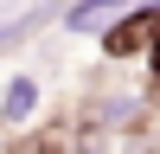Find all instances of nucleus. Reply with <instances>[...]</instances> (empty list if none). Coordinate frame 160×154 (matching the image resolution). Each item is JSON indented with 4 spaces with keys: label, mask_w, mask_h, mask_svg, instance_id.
Returning a JSON list of instances; mask_svg holds the SVG:
<instances>
[{
    "label": "nucleus",
    "mask_w": 160,
    "mask_h": 154,
    "mask_svg": "<svg viewBox=\"0 0 160 154\" xmlns=\"http://www.w3.org/2000/svg\"><path fill=\"white\" fill-rule=\"evenodd\" d=\"M38 103H45V84L32 71H13L0 84V135H19V128L38 122Z\"/></svg>",
    "instance_id": "f257e3e1"
},
{
    "label": "nucleus",
    "mask_w": 160,
    "mask_h": 154,
    "mask_svg": "<svg viewBox=\"0 0 160 154\" xmlns=\"http://www.w3.org/2000/svg\"><path fill=\"white\" fill-rule=\"evenodd\" d=\"M115 13H128V0H71L64 26H71V32H102Z\"/></svg>",
    "instance_id": "f03ea898"
}]
</instances>
